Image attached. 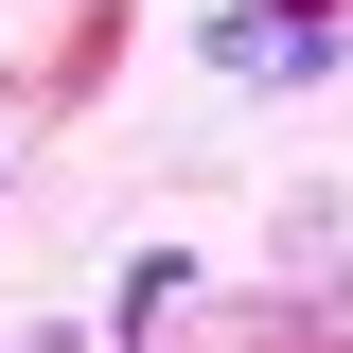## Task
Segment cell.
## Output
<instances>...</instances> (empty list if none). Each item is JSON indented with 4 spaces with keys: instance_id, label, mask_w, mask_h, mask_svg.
<instances>
[{
    "instance_id": "cell-1",
    "label": "cell",
    "mask_w": 353,
    "mask_h": 353,
    "mask_svg": "<svg viewBox=\"0 0 353 353\" xmlns=\"http://www.w3.org/2000/svg\"><path fill=\"white\" fill-rule=\"evenodd\" d=\"M194 53H212L230 88H318V71H336V18H301V0H230V18H194Z\"/></svg>"
}]
</instances>
